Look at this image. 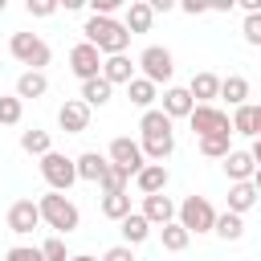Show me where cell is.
I'll use <instances>...</instances> for the list:
<instances>
[{
	"label": "cell",
	"instance_id": "obj_12",
	"mask_svg": "<svg viewBox=\"0 0 261 261\" xmlns=\"http://www.w3.org/2000/svg\"><path fill=\"white\" fill-rule=\"evenodd\" d=\"M57 126H61L65 135H82V130L90 126V106H86L82 98H73V102H65V106L57 110Z\"/></svg>",
	"mask_w": 261,
	"mask_h": 261
},
{
	"label": "cell",
	"instance_id": "obj_6",
	"mask_svg": "<svg viewBox=\"0 0 261 261\" xmlns=\"http://www.w3.org/2000/svg\"><path fill=\"white\" fill-rule=\"evenodd\" d=\"M139 69H143V77L147 82H155V86H163V82H171V73H175V57H171V49H163V45H147L143 53H139V61H135Z\"/></svg>",
	"mask_w": 261,
	"mask_h": 261
},
{
	"label": "cell",
	"instance_id": "obj_45",
	"mask_svg": "<svg viewBox=\"0 0 261 261\" xmlns=\"http://www.w3.org/2000/svg\"><path fill=\"white\" fill-rule=\"evenodd\" d=\"M0 12H4V0H0Z\"/></svg>",
	"mask_w": 261,
	"mask_h": 261
},
{
	"label": "cell",
	"instance_id": "obj_28",
	"mask_svg": "<svg viewBox=\"0 0 261 261\" xmlns=\"http://www.w3.org/2000/svg\"><path fill=\"white\" fill-rule=\"evenodd\" d=\"M110 90H114V86H110L106 77L82 82V102H86V106H106V102H110Z\"/></svg>",
	"mask_w": 261,
	"mask_h": 261
},
{
	"label": "cell",
	"instance_id": "obj_34",
	"mask_svg": "<svg viewBox=\"0 0 261 261\" xmlns=\"http://www.w3.org/2000/svg\"><path fill=\"white\" fill-rule=\"evenodd\" d=\"M20 114H24V102L12 94V98H4L0 94V126H16L20 122Z\"/></svg>",
	"mask_w": 261,
	"mask_h": 261
},
{
	"label": "cell",
	"instance_id": "obj_19",
	"mask_svg": "<svg viewBox=\"0 0 261 261\" xmlns=\"http://www.w3.org/2000/svg\"><path fill=\"white\" fill-rule=\"evenodd\" d=\"M135 184H139L143 196H163V188H167V167H163V163H147V167L135 175Z\"/></svg>",
	"mask_w": 261,
	"mask_h": 261
},
{
	"label": "cell",
	"instance_id": "obj_15",
	"mask_svg": "<svg viewBox=\"0 0 261 261\" xmlns=\"http://www.w3.org/2000/svg\"><path fill=\"white\" fill-rule=\"evenodd\" d=\"M224 175H228L232 184H249V179L257 175L253 155H249V151H228V159H224Z\"/></svg>",
	"mask_w": 261,
	"mask_h": 261
},
{
	"label": "cell",
	"instance_id": "obj_40",
	"mask_svg": "<svg viewBox=\"0 0 261 261\" xmlns=\"http://www.w3.org/2000/svg\"><path fill=\"white\" fill-rule=\"evenodd\" d=\"M102 261H135V253H130V245H114L102 253Z\"/></svg>",
	"mask_w": 261,
	"mask_h": 261
},
{
	"label": "cell",
	"instance_id": "obj_9",
	"mask_svg": "<svg viewBox=\"0 0 261 261\" xmlns=\"http://www.w3.org/2000/svg\"><path fill=\"white\" fill-rule=\"evenodd\" d=\"M102 53L90 45V41H77L73 49H69V69L82 77V82H94V77H102Z\"/></svg>",
	"mask_w": 261,
	"mask_h": 261
},
{
	"label": "cell",
	"instance_id": "obj_16",
	"mask_svg": "<svg viewBox=\"0 0 261 261\" xmlns=\"http://www.w3.org/2000/svg\"><path fill=\"white\" fill-rule=\"evenodd\" d=\"M232 135L257 139V135H261V106H253V102L237 106V110H232Z\"/></svg>",
	"mask_w": 261,
	"mask_h": 261
},
{
	"label": "cell",
	"instance_id": "obj_32",
	"mask_svg": "<svg viewBox=\"0 0 261 261\" xmlns=\"http://www.w3.org/2000/svg\"><path fill=\"white\" fill-rule=\"evenodd\" d=\"M228 139H232V135H208V139H200V155H208V159H228V151H232Z\"/></svg>",
	"mask_w": 261,
	"mask_h": 261
},
{
	"label": "cell",
	"instance_id": "obj_2",
	"mask_svg": "<svg viewBox=\"0 0 261 261\" xmlns=\"http://www.w3.org/2000/svg\"><path fill=\"white\" fill-rule=\"evenodd\" d=\"M82 33H86V41H90L98 53H106V57H118V53H126V45H130L126 24L114 20V16H90V20L82 24Z\"/></svg>",
	"mask_w": 261,
	"mask_h": 261
},
{
	"label": "cell",
	"instance_id": "obj_8",
	"mask_svg": "<svg viewBox=\"0 0 261 261\" xmlns=\"http://www.w3.org/2000/svg\"><path fill=\"white\" fill-rule=\"evenodd\" d=\"M192 130H196V139H208V135H232V118L220 110V106H200L196 102V110H192Z\"/></svg>",
	"mask_w": 261,
	"mask_h": 261
},
{
	"label": "cell",
	"instance_id": "obj_17",
	"mask_svg": "<svg viewBox=\"0 0 261 261\" xmlns=\"http://www.w3.org/2000/svg\"><path fill=\"white\" fill-rule=\"evenodd\" d=\"M102 77H106L110 86H130V82H135V65H130V57H126V53L106 57V61H102Z\"/></svg>",
	"mask_w": 261,
	"mask_h": 261
},
{
	"label": "cell",
	"instance_id": "obj_1",
	"mask_svg": "<svg viewBox=\"0 0 261 261\" xmlns=\"http://www.w3.org/2000/svg\"><path fill=\"white\" fill-rule=\"evenodd\" d=\"M139 130H143V155L151 159V163H163L171 151H175V130H171V118L163 114V110H143V118H139Z\"/></svg>",
	"mask_w": 261,
	"mask_h": 261
},
{
	"label": "cell",
	"instance_id": "obj_10",
	"mask_svg": "<svg viewBox=\"0 0 261 261\" xmlns=\"http://www.w3.org/2000/svg\"><path fill=\"white\" fill-rule=\"evenodd\" d=\"M110 163H114V167H126L130 175H139V171L147 167V155H143V147H139L135 139L118 135V139L110 143Z\"/></svg>",
	"mask_w": 261,
	"mask_h": 261
},
{
	"label": "cell",
	"instance_id": "obj_37",
	"mask_svg": "<svg viewBox=\"0 0 261 261\" xmlns=\"http://www.w3.org/2000/svg\"><path fill=\"white\" fill-rule=\"evenodd\" d=\"M4 261H45V253L41 249H29V245H16V249H8Z\"/></svg>",
	"mask_w": 261,
	"mask_h": 261
},
{
	"label": "cell",
	"instance_id": "obj_43",
	"mask_svg": "<svg viewBox=\"0 0 261 261\" xmlns=\"http://www.w3.org/2000/svg\"><path fill=\"white\" fill-rule=\"evenodd\" d=\"M253 188H257V196H261V167H257V175H253Z\"/></svg>",
	"mask_w": 261,
	"mask_h": 261
},
{
	"label": "cell",
	"instance_id": "obj_25",
	"mask_svg": "<svg viewBox=\"0 0 261 261\" xmlns=\"http://www.w3.org/2000/svg\"><path fill=\"white\" fill-rule=\"evenodd\" d=\"M126 98H130V102H135L139 110H151V102L159 98V86H155V82H147V77L139 73V77H135V82L126 86Z\"/></svg>",
	"mask_w": 261,
	"mask_h": 261
},
{
	"label": "cell",
	"instance_id": "obj_42",
	"mask_svg": "<svg viewBox=\"0 0 261 261\" xmlns=\"http://www.w3.org/2000/svg\"><path fill=\"white\" fill-rule=\"evenodd\" d=\"M184 12H188V16H200V12H208V8H204V4H196V0H188V4H184Z\"/></svg>",
	"mask_w": 261,
	"mask_h": 261
},
{
	"label": "cell",
	"instance_id": "obj_14",
	"mask_svg": "<svg viewBox=\"0 0 261 261\" xmlns=\"http://www.w3.org/2000/svg\"><path fill=\"white\" fill-rule=\"evenodd\" d=\"M143 216L151 220V228H155V224L163 228V224H171V220L179 216V208H175L171 196H143Z\"/></svg>",
	"mask_w": 261,
	"mask_h": 261
},
{
	"label": "cell",
	"instance_id": "obj_5",
	"mask_svg": "<svg viewBox=\"0 0 261 261\" xmlns=\"http://www.w3.org/2000/svg\"><path fill=\"white\" fill-rule=\"evenodd\" d=\"M8 49H12V57H16L20 65H29V69H41V65H49V57H53V49H49V45H45L37 33H12Z\"/></svg>",
	"mask_w": 261,
	"mask_h": 261
},
{
	"label": "cell",
	"instance_id": "obj_18",
	"mask_svg": "<svg viewBox=\"0 0 261 261\" xmlns=\"http://www.w3.org/2000/svg\"><path fill=\"white\" fill-rule=\"evenodd\" d=\"M106 171H110V159H106V155H98V151H86V155H77V179L102 184V179H106Z\"/></svg>",
	"mask_w": 261,
	"mask_h": 261
},
{
	"label": "cell",
	"instance_id": "obj_44",
	"mask_svg": "<svg viewBox=\"0 0 261 261\" xmlns=\"http://www.w3.org/2000/svg\"><path fill=\"white\" fill-rule=\"evenodd\" d=\"M69 261H98V257H90V253H77V257H69Z\"/></svg>",
	"mask_w": 261,
	"mask_h": 261
},
{
	"label": "cell",
	"instance_id": "obj_21",
	"mask_svg": "<svg viewBox=\"0 0 261 261\" xmlns=\"http://www.w3.org/2000/svg\"><path fill=\"white\" fill-rule=\"evenodd\" d=\"M151 20H155V12H151V4H147V0H130V4H126V20H122V24H126V33H130V37H135V33H147V29H151Z\"/></svg>",
	"mask_w": 261,
	"mask_h": 261
},
{
	"label": "cell",
	"instance_id": "obj_24",
	"mask_svg": "<svg viewBox=\"0 0 261 261\" xmlns=\"http://www.w3.org/2000/svg\"><path fill=\"white\" fill-rule=\"evenodd\" d=\"M220 98H228V106H232V110H237V106H245V98H249V77H241V73L220 77Z\"/></svg>",
	"mask_w": 261,
	"mask_h": 261
},
{
	"label": "cell",
	"instance_id": "obj_13",
	"mask_svg": "<svg viewBox=\"0 0 261 261\" xmlns=\"http://www.w3.org/2000/svg\"><path fill=\"white\" fill-rule=\"evenodd\" d=\"M196 110V98L188 94V86H167L163 90V114L167 118H192Z\"/></svg>",
	"mask_w": 261,
	"mask_h": 261
},
{
	"label": "cell",
	"instance_id": "obj_3",
	"mask_svg": "<svg viewBox=\"0 0 261 261\" xmlns=\"http://www.w3.org/2000/svg\"><path fill=\"white\" fill-rule=\"evenodd\" d=\"M37 208H41V220H45L57 237H69V232L82 224V212H77V204H73L65 192H45V196L37 200Z\"/></svg>",
	"mask_w": 261,
	"mask_h": 261
},
{
	"label": "cell",
	"instance_id": "obj_38",
	"mask_svg": "<svg viewBox=\"0 0 261 261\" xmlns=\"http://www.w3.org/2000/svg\"><path fill=\"white\" fill-rule=\"evenodd\" d=\"M122 8V0H90V12L94 16H114Z\"/></svg>",
	"mask_w": 261,
	"mask_h": 261
},
{
	"label": "cell",
	"instance_id": "obj_36",
	"mask_svg": "<svg viewBox=\"0 0 261 261\" xmlns=\"http://www.w3.org/2000/svg\"><path fill=\"white\" fill-rule=\"evenodd\" d=\"M241 37H245L249 45H261V12L245 16V24H241Z\"/></svg>",
	"mask_w": 261,
	"mask_h": 261
},
{
	"label": "cell",
	"instance_id": "obj_7",
	"mask_svg": "<svg viewBox=\"0 0 261 261\" xmlns=\"http://www.w3.org/2000/svg\"><path fill=\"white\" fill-rule=\"evenodd\" d=\"M216 208L208 204V196H188L184 204H179V224L188 228V232H212L216 228Z\"/></svg>",
	"mask_w": 261,
	"mask_h": 261
},
{
	"label": "cell",
	"instance_id": "obj_39",
	"mask_svg": "<svg viewBox=\"0 0 261 261\" xmlns=\"http://www.w3.org/2000/svg\"><path fill=\"white\" fill-rule=\"evenodd\" d=\"M57 4L53 0H29V16H53Z\"/></svg>",
	"mask_w": 261,
	"mask_h": 261
},
{
	"label": "cell",
	"instance_id": "obj_29",
	"mask_svg": "<svg viewBox=\"0 0 261 261\" xmlns=\"http://www.w3.org/2000/svg\"><path fill=\"white\" fill-rule=\"evenodd\" d=\"M212 232H216L220 241H241V237H245V220H241L237 212H220V216H216V228H212Z\"/></svg>",
	"mask_w": 261,
	"mask_h": 261
},
{
	"label": "cell",
	"instance_id": "obj_4",
	"mask_svg": "<svg viewBox=\"0 0 261 261\" xmlns=\"http://www.w3.org/2000/svg\"><path fill=\"white\" fill-rule=\"evenodd\" d=\"M41 175H45L49 192H69L77 184V159H65L61 151H49L41 159Z\"/></svg>",
	"mask_w": 261,
	"mask_h": 261
},
{
	"label": "cell",
	"instance_id": "obj_41",
	"mask_svg": "<svg viewBox=\"0 0 261 261\" xmlns=\"http://www.w3.org/2000/svg\"><path fill=\"white\" fill-rule=\"evenodd\" d=\"M147 4H151V12H171V8H175L171 0H147Z\"/></svg>",
	"mask_w": 261,
	"mask_h": 261
},
{
	"label": "cell",
	"instance_id": "obj_22",
	"mask_svg": "<svg viewBox=\"0 0 261 261\" xmlns=\"http://www.w3.org/2000/svg\"><path fill=\"white\" fill-rule=\"evenodd\" d=\"M118 232H122V245H143V241L151 237V220H147L143 212H130V216L118 224Z\"/></svg>",
	"mask_w": 261,
	"mask_h": 261
},
{
	"label": "cell",
	"instance_id": "obj_27",
	"mask_svg": "<svg viewBox=\"0 0 261 261\" xmlns=\"http://www.w3.org/2000/svg\"><path fill=\"white\" fill-rule=\"evenodd\" d=\"M159 241H163V249H167V253H184V249H188V241H192V232H188L179 220H171V224H163V228H159Z\"/></svg>",
	"mask_w": 261,
	"mask_h": 261
},
{
	"label": "cell",
	"instance_id": "obj_11",
	"mask_svg": "<svg viewBox=\"0 0 261 261\" xmlns=\"http://www.w3.org/2000/svg\"><path fill=\"white\" fill-rule=\"evenodd\" d=\"M37 224H45V220H41L37 200H16V204L8 208V228H12V232H20V237H24V232H33Z\"/></svg>",
	"mask_w": 261,
	"mask_h": 261
},
{
	"label": "cell",
	"instance_id": "obj_35",
	"mask_svg": "<svg viewBox=\"0 0 261 261\" xmlns=\"http://www.w3.org/2000/svg\"><path fill=\"white\" fill-rule=\"evenodd\" d=\"M41 253H45V261H69V253H65V237H49V241L41 245Z\"/></svg>",
	"mask_w": 261,
	"mask_h": 261
},
{
	"label": "cell",
	"instance_id": "obj_46",
	"mask_svg": "<svg viewBox=\"0 0 261 261\" xmlns=\"http://www.w3.org/2000/svg\"><path fill=\"white\" fill-rule=\"evenodd\" d=\"M257 139H261V135H257Z\"/></svg>",
	"mask_w": 261,
	"mask_h": 261
},
{
	"label": "cell",
	"instance_id": "obj_31",
	"mask_svg": "<svg viewBox=\"0 0 261 261\" xmlns=\"http://www.w3.org/2000/svg\"><path fill=\"white\" fill-rule=\"evenodd\" d=\"M20 151H29V155H49L53 151V143H49V130H24L20 135Z\"/></svg>",
	"mask_w": 261,
	"mask_h": 261
},
{
	"label": "cell",
	"instance_id": "obj_20",
	"mask_svg": "<svg viewBox=\"0 0 261 261\" xmlns=\"http://www.w3.org/2000/svg\"><path fill=\"white\" fill-rule=\"evenodd\" d=\"M192 98H200V106H212V98H220V77L216 73H192V86H188Z\"/></svg>",
	"mask_w": 261,
	"mask_h": 261
},
{
	"label": "cell",
	"instance_id": "obj_23",
	"mask_svg": "<svg viewBox=\"0 0 261 261\" xmlns=\"http://www.w3.org/2000/svg\"><path fill=\"white\" fill-rule=\"evenodd\" d=\"M49 90V77L41 73V69H24L20 77H16V98L24 102V98H41Z\"/></svg>",
	"mask_w": 261,
	"mask_h": 261
},
{
	"label": "cell",
	"instance_id": "obj_33",
	"mask_svg": "<svg viewBox=\"0 0 261 261\" xmlns=\"http://www.w3.org/2000/svg\"><path fill=\"white\" fill-rule=\"evenodd\" d=\"M130 179H135V175H130L126 167H114V163H110V171H106V179H102V192H106V196H118V192H126Z\"/></svg>",
	"mask_w": 261,
	"mask_h": 261
},
{
	"label": "cell",
	"instance_id": "obj_30",
	"mask_svg": "<svg viewBox=\"0 0 261 261\" xmlns=\"http://www.w3.org/2000/svg\"><path fill=\"white\" fill-rule=\"evenodd\" d=\"M102 216L122 224V220L130 216V196H126V192H118V196H102Z\"/></svg>",
	"mask_w": 261,
	"mask_h": 261
},
{
	"label": "cell",
	"instance_id": "obj_26",
	"mask_svg": "<svg viewBox=\"0 0 261 261\" xmlns=\"http://www.w3.org/2000/svg\"><path fill=\"white\" fill-rule=\"evenodd\" d=\"M253 204H257V188H253V179H249V184H232V188H228V212L245 216Z\"/></svg>",
	"mask_w": 261,
	"mask_h": 261
}]
</instances>
